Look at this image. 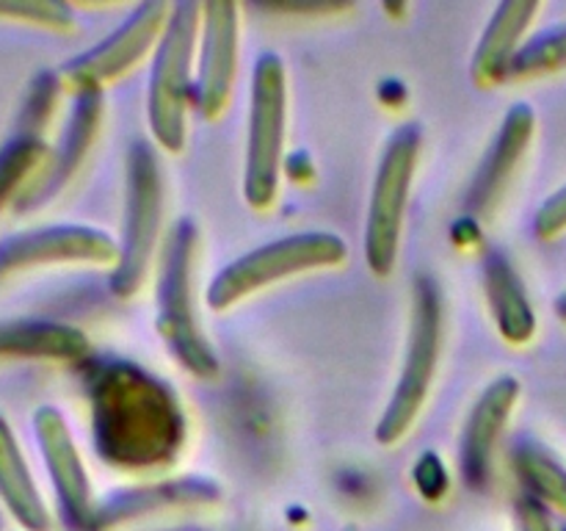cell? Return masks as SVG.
<instances>
[{"mask_svg": "<svg viewBox=\"0 0 566 531\" xmlns=\"http://www.w3.org/2000/svg\"><path fill=\"white\" fill-rule=\"evenodd\" d=\"M92 435L99 459L119 470L164 468L186 446V413L175 387L127 360L88 371Z\"/></svg>", "mask_w": 566, "mask_h": 531, "instance_id": "obj_1", "label": "cell"}, {"mask_svg": "<svg viewBox=\"0 0 566 531\" xmlns=\"http://www.w3.org/2000/svg\"><path fill=\"white\" fill-rule=\"evenodd\" d=\"M199 254V227L180 219L166 238L164 266L158 277V332L171 357L199 379L219 376V354L205 337L193 304V263Z\"/></svg>", "mask_w": 566, "mask_h": 531, "instance_id": "obj_2", "label": "cell"}, {"mask_svg": "<svg viewBox=\"0 0 566 531\" xmlns=\"http://www.w3.org/2000/svg\"><path fill=\"white\" fill-rule=\"evenodd\" d=\"M346 254V241L326 230L276 238V241L263 243V247L227 263L210 280L205 302H208L210 310H227L241 302V299L269 288L271 282L287 280V277L304 274V271L340 266Z\"/></svg>", "mask_w": 566, "mask_h": 531, "instance_id": "obj_3", "label": "cell"}, {"mask_svg": "<svg viewBox=\"0 0 566 531\" xmlns=\"http://www.w3.org/2000/svg\"><path fill=\"white\" fill-rule=\"evenodd\" d=\"M199 20H202V6H171L169 22L158 39L153 72H149V131L166 153H180L186 147V111L193 97L191 66L197 55Z\"/></svg>", "mask_w": 566, "mask_h": 531, "instance_id": "obj_4", "label": "cell"}, {"mask_svg": "<svg viewBox=\"0 0 566 531\" xmlns=\"http://www.w3.org/2000/svg\"><path fill=\"white\" fill-rule=\"evenodd\" d=\"M442 348V293L431 277H418L412 291V319H409V341L403 354V368L398 385L376 426V440L381 446H396L407 437L423 404L429 398Z\"/></svg>", "mask_w": 566, "mask_h": 531, "instance_id": "obj_5", "label": "cell"}, {"mask_svg": "<svg viewBox=\"0 0 566 531\" xmlns=\"http://www.w3.org/2000/svg\"><path fill=\"white\" fill-rule=\"evenodd\" d=\"M287 127V75L285 61L276 53H263L252 70L249 100V142L243 197L252 208L265 210L280 191L282 158H285Z\"/></svg>", "mask_w": 566, "mask_h": 531, "instance_id": "obj_6", "label": "cell"}, {"mask_svg": "<svg viewBox=\"0 0 566 531\" xmlns=\"http://www.w3.org/2000/svg\"><path fill=\"white\" fill-rule=\"evenodd\" d=\"M420 142L423 138L418 125H401L387 138L376 169L368 216H365V263L376 277H387L396 269L403 214L420 160Z\"/></svg>", "mask_w": 566, "mask_h": 531, "instance_id": "obj_7", "label": "cell"}, {"mask_svg": "<svg viewBox=\"0 0 566 531\" xmlns=\"http://www.w3.org/2000/svg\"><path fill=\"white\" fill-rule=\"evenodd\" d=\"M164 214V177L155 149L149 142H136L127 149V180H125V219H122L119 258H116L111 291L127 299L147 280L149 260Z\"/></svg>", "mask_w": 566, "mask_h": 531, "instance_id": "obj_8", "label": "cell"}, {"mask_svg": "<svg viewBox=\"0 0 566 531\" xmlns=\"http://www.w3.org/2000/svg\"><path fill=\"white\" fill-rule=\"evenodd\" d=\"M169 14L171 3L147 0V3L136 6L133 14L108 39H103L97 48L66 64L70 81L77 88H103V83L125 75L130 66H136L147 55L155 39H160Z\"/></svg>", "mask_w": 566, "mask_h": 531, "instance_id": "obj_9", "label": "cell"}, {"mask_svg": "<svg viewBox=\"0 0 566 531\" xmlns=\"http://www.w3.org/2000/svg\"><path fill=\"white\" fill-rule=\"evenodd\" d=\"M238 42L241 22L235 3L202 6V53H199V77L193 81L191 105L205 119L224 114L232 97L238 75Z\"/></svg>", "mask_w": 566, "mask_h": 531, "instance_id": "obj_10", "label": "cell"}, {"mask_svg": "<svg viewBox=\"0 0 566 531\" xmlns=\"http://www.w3.org/2000/svg\"><path fill=\"white\" fill-rule=\"evenodd\" d=\"M536 131V114L528 103H514L506 111L501 122V131H497L495 142L490 144L486 155L481 158L479 169H475L473 183L468 188V214L473 216H486L495 210V205L501 202L503 191L512 183L514 171H517L520 160L528 153L531 142H534Z\"/></svg>", "mask_w": 566, "mask_h": 531, "instance_id": "obj_11", "label": "cell"}, {"mask_svg": "<svg viewBox=\"0 0 566 531\" xmlns=\"http://www.w3.org/2000/svg\"><path fill=\"white\" fill-rule=\"evenodd\" d=\"M119 243L94 227H50L0 247V274L42 263H116Z\"/></svg>", "mask_w": 566, "mask_h": 531, "instance_id": "obj_12", "label": "cell"}, {"mask_svg": "<svg viewBox=\"0 0 566 531\" xmlns=\"http://www.w3.org/2000/svg\"><path fill=\"white\" fill-rule=\"evenodd\" d=\"M36 435L39 442H42L44 459H48L50 476H53L55 492H59L61 512L66 514L70 525L92 531L94 509L97 507L92 503V487H88V476L81 462V454H77L70 429H66L59 409H39Z\"/></svg>", "mask_w": 566, "mask_h": 531, "instance_id": "obj_13", "label": "cell"}, {"mask_svg": "<svg viewBox=\"0 0 566 531\" xmlns=\"http://www.w3.org/2000/svg\"><path fill=\"white\" fill-rule=\"evenodd\" d=\"M520 398V382L514 376H497L490 387L479 396L475 407L470 409L468 424L462 431V448H459V462H462L464 479L470 487L481 490L486 487L492 473V457H495L497 440H501L506 420L512 415L514 404Z\"/></svg>", "mask_w": 566, "mask_h": 531, "instance_id": "obj_14", "label": "cell"}, {"mask_svg": "<svg viewBox=\"0 0 566 531\" xmlns=\"http://www.w3.org/2000/svg\"><path fill=\"white\" fill-rule=\"evenodd\" d=\"M221 498V490L216 481L188 479L177 481H160V485H144L133 487V490H122L116 496L105 498L94 509V529H105V525L125 523V520L142 518L149 512H164V509H182V507H205V503H216Z\"/></svg>", "mask_w": 566, "mask_h": 531, "instance_id": "obj_15", "label": "cell"}, {"mask_svg": "<svg viewBox=\"0 0 566 531\" xmlns=\"http://www.w3.org/2000/svg\"><path fill=\"white\" fill-rule=\"evenodd\" d=\"M99 119H103V88H81L75 100V108H72L70 125H66L64 138H61V147L55 149L53 164H50V171L28 194L25 205L48 202L59 188H64L75 177L83 158L92 149L94 138H97Z\"/></svg>", "mask_w": 566, "mask_h": 531, "instance_id": "obj_16", "label": "cell"}, {"mask_svg": "<svg viewBox=\"0 0 566 531\" xmlns=\"http://www.w3.org/2000/svg\"><path fill=\"white\" fill-rule=\"evenodd\" d=\"M539 14V3L534 0H517V3H501L481 37L479 48L473 53V81L481 88H492L509 77V64L523 48L520 39L528 31L534 17Z\"/></svg>", "mask_w": 566, "mask_h": 531, "instance_id": "obj_17", "label": "cell"}, {"mask_svg": "<svg viewBox=\"0 0 566 531\" xmlns=\"http://www.w3.org/2000/svg\"><path fill=\"white\" fill-rule=\"evenodd\" d=\"M484 293L497 332L509 343H528L536 335V313L523 280L501 249L484 258Z\"/></svg>", "mask_w": 566, "mask_h": 531, "instance_id": "obj_18", "label": "cell"}, {"mask_svg": "<svg viewBox=\"0 0 566 531\" xmlns=\"http://www.w3.org/2000/svg\"><path fill=\"white\" fill-rule=\"evenodd\" d=\"M0 354L77 360L88 354V341L75 326L53 324V321H14V324H0Z\"/></svg>", "mask_w": 566, "mask_h": 531, "instance_id": "obj_19", "label": "cell"}, {"mask_svg": "<svg viewBox=\"0 0 566 531\" xmlns=\"http://www.w3.org/2000/svg\"><path fill=\"white\" fill-rule=\"evenodd\" d=\"M0 496L17 520L31 531H48V509L33 487L31 473L25 468L14 435L0 418Z\"/></svg>", "mask_w": 566, "mask_h": 531, "instance_id": "obj_20", "label": "cell"}, {"mask_svg": "<svg viewBox=\"0 0 566 531\" xmlns=\"http://www.w3.org/2000/svg\"><path fill=\"white\" fill-rule=\"evenodd\" d=\"M512 462L531 498L566 512V468L536 440H520Z\"/></svg>", "mask_w": 566, "mask_h": 531, "instance_id": "obj_21", "label": "cell"}, {"mask_svg": "<svg viewBox=\"0 0 566 531\" xmlns=\"http://www.w3.org/2000/svg\"><path fill=\"white\" fill-rule=\"evenodd\" d=\"M562 70H566V28H556V31L531 39L517 50L509 64V77L523 81V77H542Z\"/></svg>", "mask_w": 566, "mask_h": 531, "instance_id": "obj_22", "label": "cell"}, {"mask_svg": "<svg viewBox=\"0 0 566 531\" xmlns=\"http://www.w3.org/2000/svg\"><path fill=\"white\" fill-rule=\"evenodd\" d=\"M42 142H39L36 136H28V133L17 136L14 142L0 153V205H3L6 197L25 180V175L42 160Z\"/></svg>", "mask_w": 566, "mask_h": 531, "instance_id": "obj_23", "label": "cell"}, {"mask_svg": "<svg viewBox=\"0 0 566 531\" xmlns=\"http://www.w3.org/2000/svg\"><path fill=\"white\" fill-rule=\"evenodd\" d=\"M564 230H566V186L558 188L556 194H551V197L542 202V208L536 210V219H534V232L539 238H545V241L562 236Z\"/></svg>", "mask_w": 566, "mask_h": 531, "instance_id": "obj_24", "label": "cell"}, {"mask_svg": "<svg viewBox=\"0 0 566 531\" xmlns=\"http://www.w3.org/2000/svg\"><path fill=\"white\" fill-rule=\"evenodd\" d=\"M415 485H418V490L423 492L426 498H431V501L446 496L448 476L437 454H423V457L415 462Z\"/></svg>", "mask_w": 566, "mask_h": 531, "instance_id": "obj_25", "label": "cell"}, {"mask_svg": "<svg viewBox=\"0 0 566 531\" xmlns=\"http://www.w3.org/2000/svg\"><path fill=\"white\" fill-rule=\"evenodd\" d=\"M517 529L520 531H553L551 518L545 512V503L525 496L517 501Z\"/></svg>", "mask_w": 566, "mask_h": 531, "instance_id": "obj_26", "label": "cell"}, {"mask_svg": "<svg viewBox=\"0 0 566 531\" xmlns=\"http://www.w3.org/2000/svg\"><path fill=\"white\" fill-rule=\"evenodd\" d=\"M556 315L562 321H566V291L562 293V296H558V302H556Z\"/></svg>", "mask_w": 566, "mask_h": 531, "instance_id": "obj_27", "label": "cell"}]
</instances>
